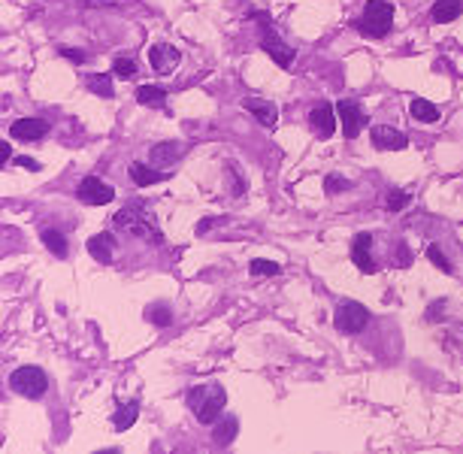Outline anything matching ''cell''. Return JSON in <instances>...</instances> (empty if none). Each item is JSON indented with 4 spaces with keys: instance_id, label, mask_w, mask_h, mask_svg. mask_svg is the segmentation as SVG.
Wrapping results in <instances>:
<instances>
[{
    "instance_id": "obj_1",
    "label": "cell",
    "mask_w": 463,
    "mask_h": 454,
    "mask_svg": "<svg viewBox=\"0 0 463 454\" xmlns=\"http://www.w3.org/2000/svg\"><path fill=\"white\" fill-rule=\"evenodd\" d=\"M112 224H116V231L137 236V240L149 243V245L164 243V231H161V224H157V215L145 200H133L128 206H121L112 215Z\"/></svg>"
},
{
    "instance_id": "obj_2",
    "label": "cell",
    "mask_w": 463,
    "mask_h": 454,
    "mask_svg": "<svg viewBox=\"0 0 463 454\" xmlns=\"http://www.w3.org/2000/svg\"><path fill=\"white\" fill-rule=\"evenodd\" d=\"M188 409L194 412V418L200 424H216L224 406H228V391L221 388L218 382H209V384H197V388H191L188 397H185Z\"/></svg>"
},
{
    "instance_id": "obj_3",
    "label": "cell",
    "mask_w": 463,
    "mask_h": 454,
    "mask_svg": "<svg viewBox=\"0 0 463 454\" xmlns=\"http://www.w3.org/2000/svg\"><path fill=\"white\" fill-rule=\"evenodd\" d=\"M391 25H394V4L391 0H367L364 18L357 21V31L369 40H381V37H388Z\"/></svg>"
},
{
    "instance_id": "obj_4",
    "label": "cell",
    "mask_w": 463,
    "mask_h": 454,
    "mask_svg": "<svg viewBox=\"0 0 463 454\" xmlns=\"http://www.w3.org/2000/svg\"><path fill=\"white\" fill-rule=\"evenodd\" d=\"M9 388L18 397H28V400H40L43 394L49 391V379L40 367H21L9 376Z\"/></svg>"
},
{
    "instance_id": "obj_5",
    "label": "cell",
    "mask_w": 463,
    "mask_h": 454,
    "mask_svg": "<svg viewBox=\"0 0 463 454\" xmlns=\"http://www.w3.org/2000/svg\"><path fill=\"white\" fill-rule=\"evenodd\" d=\"M333 324L340 333H360L369 324V309L357 300H342L333 312Z\"/></svg>"
},
{
    "instance_id": "obj_6",
    "label": "cell",
    "mask_w": 463,
    "mask_h": 454,
    "mask_svg": "<svg viewBox=\"0 0 463 454\" xmlns=\"http://www.w3.org/2000/svg\"><path fill=\"white\" fill-rule=\"evenodd\" d=\"M76 197L82 200L85 206H106L109 200H116V188L106 185V182L97 176H85L76 188Z\"/></svg>"
},
{
    "instance_id": "obj_7",
    "label": "cell",
    "mask_w": 463,
    "mask_h": 454,
    "mask_svg": "<svg viewBox=\"0 0 463 454\" xmlns=\"http://www.w3.org/2000/svg\"><path fill=\"white\" fill-rule=\"evenodd\" d=\"M261 49L281 67V70H291V64H294V49H291L288 43H281V37L273 31V25L264 28V33H261Z\"/></svg>"
},
{
    "instance_id": "obj_8",
    "label": "cell",
    "mask_w": 463,
    "mask_h": 454,
    "mask_svg": "<svg viewBox=\"0 0 463 454\" xmlns=\"http://www.w3.org/2000/svg\"><path fill=\"white\" fill-rule=\"evenodd\" d=\"M149 64H152V70L155 73H173L179 64H182V52L176 49V45H167V43H155L152 49H149Z\"/></svg>"
},
{
    "instance_id": "obj_9",
    "label": "cell",
    "mask_w": 463,
    "mask_h": 454,
    "mask_svg": "<svg viewBox=\"0 0 463 454\" xmlns=\"http://www.w3.org/2000/svg\"><path fill=\"white\" fill-rule=\"evenodd\" d=\"M369 140L379 152H400L409 145V136L397 128H388V124H376V128L369 131Z\"/></svg>"
},
{
    "instance_id": "obj_10",
    "label": "cell",
    "mask_w": 463,
    "mask_h": 454,
    "mask_svg": "<svg viewBox=\"0 0 463 454\" xmlns=\"http://www.w3.org/2000/svg\"><path fill=\"white\" fill-rule=\"evenodd\" d=\"M336 116H340L342 121V133H345V140H357V133L360 128H364V109H360L355 100H340L336 104Z\"/></svg>"
},
{
    "instance_id": "obj_11",
    "label": "cell",
    "mask_w": 463,
    "mask_h": 454,
    "mask_svg": "<svg viewBox=\"0 0 463 454\" xmlns=\"http://www.w3.org/2000/svg\"><path fill=\"white\" fill-rule=\"evenodd\" d=\"M52 124L46 118H18L13 121V128H9V133H13V140H21V143H40L43 136H49Z\"/></svg>"
},
{
    "instance_id": "obj_12",
    "label": "cell",
    "mask_w": 463,
    "mask_h": 454,
    "mask_svg": "<svg viewBox=\"0 0 463 454\" xmlns=\"http://www.w3.org/2000/svg\"><path fill=\"white\" fill-rule=\"evenodd\" d=\"M333 106L330 104H321L309 109V128L315 131V136H321V140H330V136L336 133V118H333Z\"/></svg>"
},
{
    "instance_id": "obj_13",
    "label": "cell",
    "mask_w": 463,
    "mask_h": 454,
    "mask_svg": "<svg viewBox=\"0 0 463 454\" xmlns=\"http://www.w3.org/2000/svg\"><path fill=\"white\" fill-rule=\"evenodd\" d=\"M372 236L369 233H357L355 240H352V260H355V267L360 270V272H376L379 270V264L372 260Z\"/></svg>"
},
{
    "instance_id": "obj_14",
    "label": "cell",
    "mask_w": 463,
    "mask_h": 454,
    "mask_svg": "<svg viewBox=\"0 0 463 454\" xmlns=\"http://www.w3.org/2000/svg\"><path fill=\"white\" fill-rule=\"evenodd\" d=\"M85 248H88V255H91L97 264H112V258H116V236H112L109 231L94 233Z\"/></svg>"
},
{
    "instance_id": "obj_15",
    "label": "cell",
    "mask_w": 463,
    "mask_h": 454,
    "mask_svg": "<svg viewBox=\"0 0 463 454\" xmlns=\"http://www.w3.org/2000/svg\"><path fill=\"white\" fill-rule=\"evenodd\" d=\"M182 155H185V145L182 143H157L155 149L149 152V161L157 170H167V167H173Z\"/></svg>"
},
{
    "instance_id": "obj_16",
    "label": "cell",
    "mask_w": 463,
    "mask_h": 454,
    "mask_svg": "<svg viewBox=\"0 0 463 454\" xmlns=\"http://www.w3.org/2000/svg\"><path fill=\"white\" fill-rule=\"evenodd\" d=\"M242 106L252 112V116L261 121L264 128H276V121H279V106H276V104H269V100H261V97H245Z\"/></svg>"
},
{
    "instance_id": "obj_17",
    "label": "cell",
    "mask_w": 463,
    "mask_h": 454,
    "mask_svg": "<svg viewBox=\"0 0 463 454\" xmlns=\"http://www.w3.org/2000/svg\"><path fill=\"white\" fill-rule=\"evenodd\" d=\"M130 179H133V185L137 188H149V185H157V182H164V179H170L164 173V170H157V167H149V164H143V161H133L130 164Z\"/></svg>"
},
{
    "instance_id": "obj_18",
    "label": "cell",
    "mask_w": 463,
    "mask_h": 454,
    "mask_svg": "<svg viewBox=\"0 0 463 454\" xmlns=\"http://www.w3.org/2000/svg\"><path fill=\"white\" fill-rule=\"evenodd\" d=\"M236 433H240V421H236L233 415H224L221 421L212 427V442H216L218 448H228L230 442L236 439Z\"/></svg>"
},
{
    "instance_id": "obj_19",
    "label": "cell",
    "mask_w": 463,
    "mask_h": 454,
    "mask_svg": "<svg viewBox=\"0 0 463 454\" xmlns=\"http://www.w3.org/2000/svg\"><path fill=\"white\" fill-rule=\"evenodd\" d=\"M430 16H433L436 25H448V21H457L463 16V4L460 0H436Z\"/></svg>"
},
{
    "instance_id": "obj_20",
    "label": "cell",
    "mask_w": 463,
    "mask_h": 454,
    "mask_svg": "<svg viewBox=\"0 0 463 454\" xmlns=\"http://www.w3.org/2000/svg\"><path fill=\"white\" fill-rule=\"evenodd\" d=\"M137 104L149 106V109H164L167 112V91L157 85H140L137 88Z\"/></svg>"
},
{
    "instance_id": "obj_21",
    "label": "cell",
    "mask_w": 463,
    "mask_h": 454,
    "mask_svg": "<svg viewBox=\"0 0 463 454\" xmlns=\"http://www.w3.org/2000/svg\"><path fill=\"white\" fill-rule=\"evenodd\" d=\"M409 112H412V118H418V121H427V124L439 121V106L430 104V100H424V97H415L409 104Z\"/></svg>"
},
{
    "instance_id": "obj_22",
    "label": "cell",
    "mask_w": 463,
    "mask_h": 454,
    "mask_svg": "<svg viewBox=\"0 0 463 454\" xmlns=\"http://www.w3.org/2000/svg\"><path fill=\"white\" fill-rule=\"evenodd\" d=\"M40 240H43V245H46L49 252H52L55 258H58V260L67 258V236H64L61 231H52V227H49V231H43V233H40Z\"/></svg>"
},
{
    "instance_id": "obj_23",
    "label": "cell",
    "mask_w": 463,
    "mask_h": 454,
    "mask_svg": "<svg viewBox=\"0 0 463 454\" xmlns=\"http://www.w3.org/2000/svg\"><path fill=\"white\" fill-rule=\"evenodd\" d=\"M85 85L97 97H112V94H116V85H112V76L109 73H91V76L85 79Z\"/></svg>"
},
{
    "instance_id": "obj_24",
    "label": "cell",
    "mask_w": 463,
    "mask_h": 454,
    "mask_svg": "<svg viewBox=\"0 0 463 454\" xmlns=\"http://www.w3.org/2000/svg\"><path fill=\"white\" fill-rule=\"evenodd\" d=\"M137 415H140V403L137 400L128 403V406H118L116 415H112V427H116V430H128V427H133V421H137Z\"/></svg>"
},
{
    "instance_id": "obj_25",
    "label": "cell",
    "mask_w": 463,
    "mask_h": 454,
    "mask_svg": "<svg viewBox=\"0 0 463 454\" xmlns=\"http://www.w3.org/2000/svg\"><path fill=\"white\" fill-rule=\"evenodd\" d=\"M145 321H152V324H157V327L173 324L170 306H167V303H152V306H145Z\"/></svg>"
},
{
    "instance_id": "obj_26",
    "label": "cell",
    "mask_w": 463,
    "mask_h": 454,
    "mask_svg": "<svg viewBox=\"0 0 463 454\" xmlns=\"http://www.w3.org/2000/svg\"><path fill=\"white\" fill-rule=\"evenodd\" d=\"M248 270H252L255 276H279V272H281V267L273 264V260H267V258H252Z\"/></svg>"
},
{
    "instance_id": "obj_27",
    "label": "cell",
    "mask_w": 463,
    "mask_h": 454,
    "mask_svg": "<svg viewBox=\"0 0 463 454\" xmlns=\"http://www.w3.org/2000/svg\"><path fill=\"white\" fill-rule=\"evenodd\" d=\"M427 258H430V264L439 267L442 272H454V267H451V260L445 258V252L439 245H427Z\"/></svg>"
},
{
    "instance_id": "obj_28",
    "label": "cell",
    "mask_w": 463,
    "mask_h": 454,
    "mask_svg": "<svg viewBox=\"0 0 463 454\" xmlns=\"http://www.w3.org/2000/svg\"><path fill=\"white\" fill-rule=\"evenodd\" d=\"M409 194H406V191H400V188H391L388 191V209L391 212H403L406 206H409Z\"/></svg>"
},
{
    "instance_id": "obj_29",
    "label": "cell",
    "mask_w": 463,
    "mask_h": 454,
    "mask_svg": "<svg viewBox=\"0 0 463 454\" xmlns=\"http://www.w3.org/2000/svg\"><path fill=\"white\" fill-rule=\"evenodd\" d=\"M112 73H116V76H124V79H128V76H137V61L121 58V55H118V58L112 61Z\"/></svg>"
},
{
    "instance_id": "obj_30",
    "label": "cell",
    "mask_w": 463,
    "mask_h": 454,
    "mask_svg": "<svg viewBox=\"0 0 463 454\" xmlns=\"http://www.w3.org/2000/svg\"><path fill=\"white\" fill-rule=\"evenodd\" d=\"M348 185H352V182H348L345 176H340V173H330L324 179V191H327V194H340V191H345Z\"/></svg>"
},
{
    "instance_id": "obj_31",
    "label": "cell",
    "mask_w": 463,
    "mask_h": 454,
    "mask_svg": "<svg viewBox=\"0 0 463 454\" xmlns=\"http://www.w3.org/2000/svg\"><path fill=\"white\" fill-rule=\"evenodd\" d=\"M445 306H448L445 300H436V303H430V309H427V315H424V318H427V321H430V324H436V321H439V315H445Z\"/></svg>"
},
{
    "instance_id": "obj_32",
    "label": "cell",
    "mask_w": 463,
    "mask_h": 454,
    "mask_svg": "<svg viewBox=\"0 0 463 454\" xmlns=\"http://www.w3.org/2000/svg\"><path fill=\"white\" fill-rule=\"evenodd\" d=\"M397 267H409L412 264V252H409V245L406 243H397V260H394Z\"/></svg>"
},
{
    "instance_id": "obj_33",
    "label": "cell",
    "mask_w": 463,
    "mask_h": 454,
    "mask_svg": "<svg viewBox=\"0 0 463 454\" xmlns=\"http://www.w3.org/2000/svg\"><path fill=\"white\" fill-rule=\"evenodd\" d=\"M61 55H64L67 61H73V64H85L88 61V55L82 49H61Z\"/></svg>"
},
{
    "instance_id": "obj_34",
    "label": "cell",
    "mask_w": 463,
    "mask_h": 454,
    "mask_svg": "<svg viewBox=\"0 0 463 454\" xmlns=\"http://www.w3.org/2000/svg\"><path fill=\"white\" fill-rule=\"evenodd\" d=\"M224 218H203L197 227H194V231H197V236H206L209 231H212V227H216V224H221Z\"/></svg>"
},
{
    "instance_id": "obj_35",
    "label": "cell",
    "mask_w": 463,
    "mask_h": 454,
    "mask_svg": "<svg viewBox=\"0 0 463 454\" xmlns=\"http://www.w3.org/2000/svg\"><path fill=\"white\" fill-rule=\"evenodd\" d=\"M230 173H233V194H242L245 191V182L240 176V170H236V164H230Z\"/></svg>"
},
{
    "instance_id": "obj_36",
    "label": "cell",
    "mask_w": 463,
    "mask_h": 454,
    "mask_svg": "<svg viewBox=\"0 0 463 454\" xmlns=\"http://www.w3.org/2000/svg\"><path fill=\"white\" fill-rule=\"evenodd\" d=\"M9 161H13V145L4 140V143H0V167H6Z\"/></svg>"
},
{
    "instance_id": "obj_37",
    "label": "cell",
    "mask_w": 463,
    "mask_h": 454,
    "mask_svg": "<svg viewBox=\"0 0 463 454\" xmlns=\"http://www.w3.org/2000/svg\"><path fill=\"white\" fill-rule=\"evenodd\" d=\"M16 164H18V167H25V170H33V173L40 170V161H33V157H25V155L16 157Z\"/></svg>"
},
{
    "instance_id": "obj_38",
    "label": "cell",
    "mask_w": 463,
    "mask_h": 454,
    "mask_svg": "<svg viewBox=\"0 0 463 454\" xmlns=\"http://www.w3.org/2000/svg\"><path fill=\"white\" fill-rule=\"evenodd\" d=\"M88 6H97V9H112L116 6V0H85Z\"/></svg>"
}]
</instances>
